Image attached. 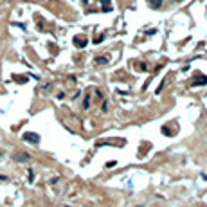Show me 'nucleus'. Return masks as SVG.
Instances as JSON below:
<instances>
[{
    "label": "nucleus",
    "mask_w": 207,
    "mask_h": 207,
    "mask_svg": "<svg viewBox=\"0 0 207 207\" xmlns=\"http://www.w3.org/2000/svg\"><path fill=\"white\" fill-rule=\"evenodd\" d=\"M86 43H88V40H86V38H79V36H74V45H76V47H85V45Z\"/></svg>",
    "instance_id": "2"
},
{
    "label": "nucleus",
    "mask_w": 207,
    "mask_h": 207,
    "mask_svg": "<svg viewBox=\"0 0 207 207\" xmlns=\"http://www.w3.org/2000/svg\"><path fill=\"white\" fill-rule=\"evenodd\" d=\"M101 4H103V11H105V13L112 11V4H110V0H101Z\"/></svg>",
    "instance_id": "3"
},
{
    "label": "nucleus",
    "mask_w": 207,
    "mask_h": 207,
    "mask_svg": "<svg viewBox=\"0 0 207 207\" xmlns=\"http://www.w3.org/2000/svg\"><path fill=\"white\" fill-rule=\"evenodd\" d=\"M207 83V78L205 76H202L200 79H195V85H205Z\"/></svg>",
    "instance_id": "6"
},
{
    "label": "nucleus",
    "mask_w": 207,
    "mask_h": 207,
    "mask_svg": "<svg viewBox=\"0 0 207 207\" xmlns=\"http://www.w3.org/2000/svg\"><path fill=\"white\" fill-rule=\"evenodd\" d=\"M94 63L96 65H105V63H108V58H105V56H99L94 59Z\"/></svg>",
    "instance_id": "4"
},
{
    "label": "nucleus",
    "mask_w": 207,
    "mask_h": 207,
    "mask_svg": "<svg viewBox=\"0 0 207 207\" xmlns=\"http://www.w3.org/2000/svg\"><path fill=\"white\" fill-rule=\"evenodd\" d=\"M177 2H178V0H177Z\"/></svg>",
    "instance_id": "10"
},
{
    "label": "nucleus",
    "mask_w": 207,
    "mask_h": 207,
    "mask_svg": "<svg viewBox=\"0 0 207 207\" xmlns=\"http://www.w3.org/2000/svg\"><path fill=\"white\" fill-rule=\"evenodd\" d=\"M105 40V36H99V38H94V43H101Z\"/></svg>",
    "instance_id": "8"
},
{
    "label": "nucleus",
    "mask_w": 207,
    "mask_h": 207,
    "mask_svg": "<svg viewBox=\"0 0 207 207\" xmlns=\"http://www.w3.org/2000/svg\"><path fill=\"white\" fill-rule=\"evenodd\" d=\"M113 166H115V160H112V162H108V164H106V168H113Z\"/></svg>",
    "instance_id": "9"
},
{
    "label": "nucleus",
    "mask_w": 207,
    "mask_h": 207,
    "mask_svg": "<svg viewBox=\"0 0 207 207\" xmlns=\"http://www.w3.org/2000/svg\"><path fill=\"white\" fill-rule=\"evenodd\" d=\"M88 105H90V94H86L85 101H83V108H88Z\"/></svg>",
    "instance_id": "7"
},
{
    "label": "nucleus",
    "mask_w": 207,
    "mask_h": 207,
    "mask_svg": "<svg viewBox=\"0 0 207 207\" xmlns=\"http://www.w3.org/2000/svg\"><path fill=\"white\" fill-rule=\"evenodd\" d=\"M150 4H151V5H153L155 9H158L160 5H162V0H150Z\"/></svg>",
    "instance_id": "5"
},
{
    "label": "nucleus",
    "mask_w": 207,
    "mask_h": 207,
    "mask_svg": "<svg viewBox=\"0 0 207 207\" xmlns=\"http://www.w3.org/2000/svg\"><path fill=\"white\" fill-rule=\"evenodd\" d=\"M24 141H27V142H32V144H38L40 142V137H38V133H24Z\"/></svg>",
    "instance_id": "1"
}]
</instances>
